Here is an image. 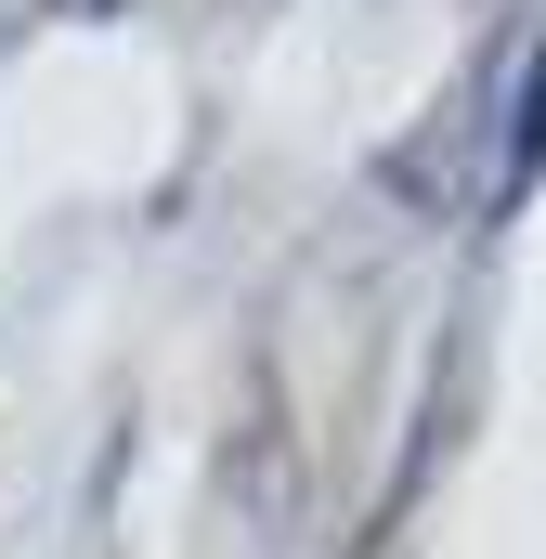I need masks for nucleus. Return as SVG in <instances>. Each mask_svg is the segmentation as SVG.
Wrapping results in <instances>:
<instances>
[]
</instances>
